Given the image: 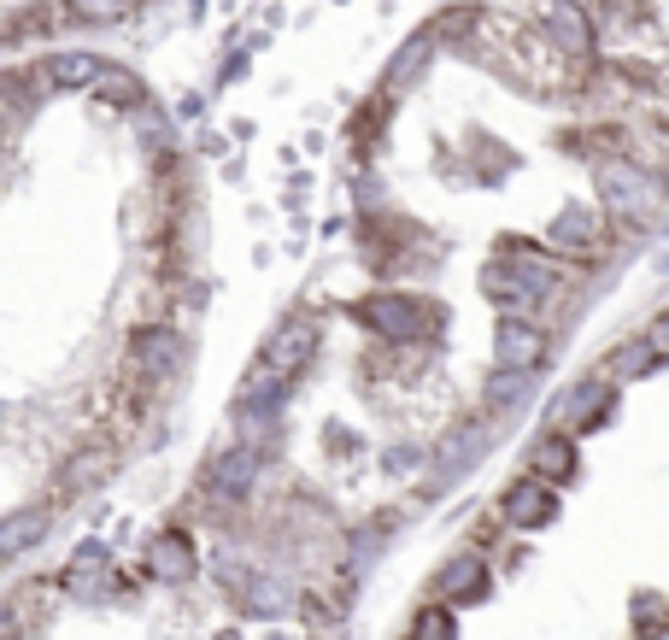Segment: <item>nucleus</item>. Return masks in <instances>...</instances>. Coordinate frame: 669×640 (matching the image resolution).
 Returning <instances> with one entry per match:
<instances>
[{
	"mask_svg": "<svg viewBox=\"0 0 669 640\" xmlns=\"http://www.w3.org/2000/svg\"><path fill=\"white\" fill-rule=\"evenodd\" d=\"M441 36L458 53L482 59L488 71H499L506 82H517V89H529V94H570L581 82L576 59H563L529 18H511V12H493V7H452L441 18Z\"/></svg>",
	"mask_w": 669,
	"mask_h": 640,
	"instance_id": "1",
	"label": "nucleus"
},
{
	"mask_svg": "<svg viewBox=\"0 0 669 640\" xmlns=\"http://www.w3.org/2000/svg\"><path fill=\"white\" fill-rule=\"evenodd\" d=\"M599 200H605V212L635 223V230H663L669 223V189L629 159L599 164Z\"/></svg>",
	"mask_w": 669,
	"mask_h": 640,
	"instance_id": "2",
	"label": "nucleus"
},
{
	"mask_svg": "<svg viewBox=\"0 0 669 640\" xmlns=\"http://www.w3.org/2000/svg\"><path fill=\"white\" fill-rule=\"evenodd\" d=\"M482 288H488V300L517 306V312H529V306L552 300V271L535 259V247L506 241V259H493L488 271H482Z\"/></svg>",
	"mask_w": 669,
	"mask_h": 640,
	"instance_id": "3",
	"label": "nucleus"
},
{
	"mask_svg": "<svg viewBox=\"0 0 669 640\" xmlns=\"http://www.w3.org/2000/svg\"><path fill=\"white\" fill-rule=\"evenodd\" d=\"M535 24H540V36H547L563 59H576V66L593 53V24H588V12H581L576 0H540Z\"/></svg>",
	"mask_w": 669,
	"mask_h": 640,
	"instance_id": "4",
	"label": "nucleus"
},
{
	"mask_svg": "<svg viewBox=\"0 0 669 640\" xmlns=\"http://www.w3.org/2000/svg\"><path fill=\"white\" fill-rule=\"evenodd\" d=\"M130 359L141 370V382H177L182 377V364H188V347L177 329H136V341H130Z\"/></svg>",
	"mask_w": 669,
	"mask_h": 640,
	"instance_id": "5",
	"label": "nucleus"
},
{
	"mask_svg": "<svg viewBox=\"0 0 669 640\" xmlns=\"http://www.w3.org/2000/svg\"><path fill=\"white\" fill-rule=\"evenodd\" d=\"M359 318H365L382 341H417V336H423V306L406 300V294H376V300L359 306Z\"/></svg>",
	"mask_w": 669,
	"mask_h": 640,
	"instance_id": "6",
	"label": "nucleus"
},
{
	"mask_svg": "<svg viewBox=\"0 0 669 640\" xmlns=\"http://www.w3.org/2000/svg\"><path fill=\"white\" fill-rule=\"evenodd\" d=\"M311 341H318V329H311V318H288L277 336H270V347H264V370L270 377H294V370H306L311 364Z\"/></svg>",
	"mask_w": 669,
	"mask_h": 640,
	"instance_id": "7",
	"label": "nucleus"
},
{
	"mask_svg": "<svg viewBox=\"0 0 669 640\" xmlns=\"http://www.w3.org/2000/svg\"><path fill=\"white\" fill-rule=\"evenodd\" d=\"M540 359H547V336H540L535 323H517V318L499 323V336H493V364L499 370H535Z\"/></svg>",
	"mask_w": 669,
	"mask_h": 640,
	"instance_id": "8",
	"label": "nucleus"
},
{
	"mask_svg": "<svg viewBox=\"0 0 669 640\" xmlns=\"http://www.w3.org/2000/svg\"><path fill=\"white\" fill-rule=\"evenodd\" d=\"M112 71V59H94V53H53L41 59V89H100Z\"/></svg>",
	"mask_w": 669,
	"mask_h": 640,
	"instance_id": "9",
	"label": "nucleus"
},
{
	"mask_svg": "<svg viewBox=\"0 0 669 640\" xmlns=\"http://www.w3.org/2000/svg\"><path fill=\"white\" fill-rule=\"evenodd\" d=\"M552 511H558V500H552L547 482H511V493H506V518H511L517 529L552 523Z\"/></svg>",
	"mask_w": 669,
	"mask_h": 640,
	"instance_id": "10",
	"label": "nucleus"
},
{
	"mask_svg": "<svg viewBox=\"0 0 669 640\" xmlns=\"http://www.w3.org/2000/svg\"><path fill=\"white\" fill-rule=\"evenodd\" d=\"M435 588H441V600H482L488 593V564L476 559V552H458V559L435 576Z\"/></svg>",
	"mask_w": 669,
	"mask_h": 640,
	"instance_id": "11",
	"label": "nucleus"
},
{
	"mask_svg": "<svg viewBox=\"0 0 669 640\" xmlns=\"http://www.w3.org/2000/svg\"><path fill=\"white\" fill-rule=\"evenodd\" d=\"M148 576H153V582H188V576H194L188 534H159V541L148 547Z\"/></svg>",
	"mask_w": 669,
	"mask_h": 640,
	"instance_id": "12",
	"label": "nucleus"
},
{
	"mask_svg": "<svg viewBox=\"0 0 669 640\" xmlns=\"http://www.w3.org/2000/svg\"><path fill=\"white\" fill-rule=\"evenodd\" d=\"M112 470V452L100 447V441H89V447H77L71 459H66V470H59V493H82V488H94L100 477Z\"/></svg>",
	"mask_w": 669,
	"mask_h": 640,
	"instance_id": "13",
	"label": "nucleus"
},
{
	"mask_svg": "<svg viewBox=\"0 0 669 640\" xmlns=\"http://www.w3.org/2000/svg\"><path fill=\"white\" fill-rule=\"evenodd\" d=\"M599 241V212H588V206H570L558 223H552V247H563V253H581L588 259Z\"/></svg>",
	"mask_w": 669,
	"mask_h": 640,
	"instance_id": "14",
	"label": "nucleus"
},
{
	"mask_svg": "<svg viewBox=\"0 0 669 640\" xmlns=\"http://www.w3.org/2000/svg\"><path fill=\"white\" fill-rule=\"evenodd\" d=\"M605 388L599 382H581V388H570V400H558L552 406V423H563V429H581V423H599L605 418Z\"/></svg>",
	"mask_w": 669,
	"mask_h": 640,
	"instance_id": "15",
	"label": "nucleus"
},
{
	"mask_svg": "<svg viewBox=\"0 0 669 640\" xmlns=\"http://www.w3.org/2000/svg\"><path fill=\"white\" fill-rule=\"evenodd\" d=\"M482 447H488V429H482V423L458 429V436L441 447V482H452L465 464H476V459H482Z\"/></svg>",
	"mask_w": 669,
	"mask_h": 640,
	"instance_id": "16",
	"label": "nucleus"
},
{
	"mask_svg": "<svg viewBox=\"0 0 669 640\" xmlns=\"http://www.w3.org/2000/svg\"><path fill=\"white\" fill-rule=\"evenodd\" d=\"M41 529H48V506H30V511H18V518H7V559H18L24 547H36L41 541Z\"/></svg>",
	"mask_w": 669,
	"mask_h": 640,
	"instance_id": "17",
	"label": "nucleus"
},
{
	"mask_svg": "<svg viewBox=\"0 0 669 640\" xmlns=\"http://www.w3.org/2000/svg\"><path fill=\"white\" fill-rule=\"evenodd\" d=\"M66 12L77 18V24H123L130 0H66Z\"/></svg>",
	"mask_w": 669,
	"mask_h": 640,
	"instance_id": "18",
	"label": "nucleus"
},
{
	"mask_svg": "<svg viewBox=\"0 0 669 640\" xmlns=\"http://www.w3.org/2000/svg\"><path fill=\"white\" fill-rule=\"evenodd\" d=\"M253 470H259V452H229V459L218 464V488H223V493H247Z\"/></svg>",
	"mask_w": 669,
	"mask_h": 640,
	"instance_id": "19",
	"label": "nucleus"
},
{
	"mask_svg": "<svg viewBox=\"0 0 669 640\" xmlns=\"http://www.w3.org/2000/svg\"><path fill=\"white\" fill-rule=\"evenodd\" d=\"M570 464H576V447L570 441L547 436V447H535V470H547V477H570Z\"/></svg>",
	"mask_w": 669,
	"mask_h": 640,
	"instance_id": "20",
	"label": "nucleus"
},
{
	"mask_svg": "<svg viewBox=\"0 0 669 640\" xmlns=\"http://www.w3.org/2000/svg\"><path fill=\"white\" fill-rule=\"evenodd\" d=\"M522 388H529V370H493L488 400H493V406H517V400H522Z\"/></svg>",
	"mask_w": 669,
	"mask_h": 640,
	"instance_id": "21",
	"label": "nucleus"
},
{
	"mask_svg": "<svg viewBox=\"0 0 669 640\" xmlns=\"http://www.w3.org/2000/svg\"><path fill=\"white\" fill-rule=\"evenodd\" d=\"M100 100H112V107H130V100H136V107H141V89H136V82L130 77H123L118 66L107 71V82H100V89H94Z\"/></svg>",
	"mask_w": 669,
	"mask_h": 640,
	"instance_id": "22",
	"label": "nucleus"
},
{
	"mask_svg": "<svg viewBox=\"0 0 669 640\" xmlns=\"http://www.w3.org/2000/svg\"><path fill=\"white\" fill-rule=\"evenodd\" d=\"M417 59H429V41H423V36H417V41H406V48H400V59H393V71H388V89H400V82L417 71Z\"/></svg>",
	"mask_w": 669,
	"mask_h": 640,
	"instance_id": "23",
	"label": "nucleus"
},
{
	"mask_svg": "<svg viewBox=\"0 0 669 640\" xmlns=\"http://www.w3.org/2000/svg\"><path fill=\"white\" fill-rule=\"evenodd\" d=\"M652 359H658V347H652V341H629V347L617 353V377H640V370L652 364Z\"/></svg>",
	"mask_w": 669,
	"mask_h": 640,
	"instance_id": "24",
	"label": "nucleus"
},
{
	"mask_svg": "<svg viewBox=\"0 0 669 640\" xmlns=\"http://www.w3.org/2000/svg\"><path fill=\"white\" fill-rule=\"evenodd\" d=\"M411 640H452V617L447 611H423L417 617V634Z\"/></svg>",
	"mask_w": 669,
	"mask_h": 640,
	"instance_id": "25",
	"label": "nucleus"
},
{
	"mask_svg": "<svg viewBox=\"0 0 669 640\" xmlns=\"http://www.w3.org/2000/svg\"><path fill=\"white\" fill-rule=\"evenodd\" d=\"M646 341H652V347H658V353H669V312H663V318L652 323V336H646Z\"/></svg>",
	"mask_w": 669,
	"mask_h": 640,
	"instance_id": "26",
	"label": "nucleus"
}]
</instances>
